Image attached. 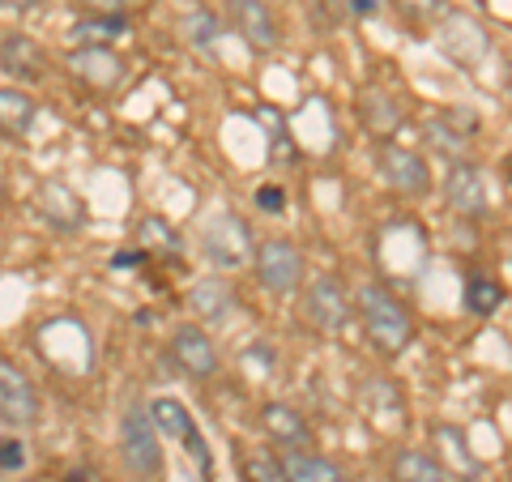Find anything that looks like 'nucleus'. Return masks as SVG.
Here are the masks:
<instances>
[{"mask_svg":"<svg viewBox=\"0 0 512 482\" xmlns=\"http://www.w3.org/2000/svg\"><path fill=\"white\" fill-rule=\"evenodd\" d=\"M355 308H359V320H363V329H367V342H372L380 355L397 359L414 342V320H410V312L402 308V299H393L384 286H372V282L359 286Z\"/></svg>","mask_w":512,"mask_h":482,"instance_id":"obj_1","label":"nucleus"},{"mask_svg":"<svg viewBox=\"0 0 512 482\" xmlns=\"http://www.w3.org/2000/svg\"><path fill=\"white\" fill-rule=\"evenodd\" d=\"M120 457L141 482H154L163 474V431L154 427L146 406H128L120 414Z\"/></svg>","mask_w":512,"mask_h":482,"instance_id":"obj_2","label":"nucleus"},{"mask_svg":"<svg viewBox=\"0 0 512 482\" xmlns=\"http://www.w3.org/2000/svg\"><path fill=\"white\" fill-rule=\"evenodd\" d=\"M146 410H150L154 427L163 431L167 440L180 444L188 461H197V470H201V474H210V470H214V453H210V444H205L201 427H197V419H192V410L184 406V401H175V397H154Z\"/></svg>","mask_w":512,"mask_h":482,"instance_id":"obj_3","label":"nucleus"},{"mask_svg":"<svg viewBox=\"0 0 512 482\" xmlns=\"http://www.w3.org/2000/svg\"><path fill=\"white\" fill-rule=\"evenodd\" d=\"M252 269H256V282L265 286L269 295H295L303 286V273H308V265H303V252L291 244V239H265L261 248H256L252 256Z\"/></svg>","mask_w":512,"mask_h":482,"instance_id":"obj_4","label":"nucleus"},{"mask_svg":"<svg viewBox=\"0 0 512 482\" xmlns=\"http://www.w3.org/2000/svg\"><path fill=\"white\" fill-rule=\"evenodd\" d=\"M201 248H205V261L214 269H244L252 265L256 244H252V231L239 214H218L210 227L201 235Z\"/></svg>","mask_w":512,"mask_h":482,"instance_id":"obj_5","label":"nucleus"},{"mask_svg":"<svg viewBox=\"0 0 512 482\" xmlns=\"http://www.w3.org/2000/svg\"><path fill=\"white\" fill-rule=\"evenodd\" d=\"M350 312H355V303H350V295L342 291L338 278L320 273V278L308 282V295H303V316H308V325L316 333H342Z\"/></svg>","mask_w":512,"mask_h":482,"instance_id":"obj_6","label":"nucleus"},{"mask_svg":"<svg viewBox=\"0 0 512 482\" xmlns=\"http://www.w3.org/2000/svg\"><path fill=\"white\" fill-rule=\"evenodd\" d=\"M376 163H380L384 184H393L397 192H406V197H423V192L431 188L427 158L406 150V146H389V141H384V146L376 150Z\"/></svg>","mask_w":512,"mask_h":482,"instance_id":"obj_7","label":"nucleus"},{"mask_svg":"<svg viewBox=\"0 0 512 482\" xmlns=\"http://www.w3.org/2000/svg\"><path fill=\"white\" fill-rule=\"evenodd\" d=\"M171 359L192 380L218 376V350H214L210 333H205L201 325H180V329L171 333Z\"/></svg>","mask_w":512,"mask_h":482,"instance_id":"obj_8","label":"nucleus"},{"mask_svg":"<svg viewBox=\"0 0 512 482\" xmlns=\"http://www.w3.org/2000/svg\"><path fill=\"white\" fill-rule=\"evenodd\" d=\"M0 73L13 77L18 86H35L47 77V52L30 35H22V30H9L0 39Z\"/></svg>","mask_w":512,"mask_h":482,"instance_id":"obj_9","label":"nucleus"},{"mask_svg":"<svg viewBox=\"0 0 512 482\" xmlns=\"http://www.w3.org/2000/svg\"><path fill=\"white\" fill-rule=\"evenodd\" d=\"M227 18H231V26L239 30V35H244V43L256 47V52H274V47L282 43L278 18L265 0H227Z\"/></svg>","mask_w":512,"mask_h":482,"instance_id":"obj_10","label":"nucleus"},{"mask_svg":"<svg viewBox=\"0 0 512 482\" xmlns=\"http://www.w3.org/2000/svg\"><path fill=\"white\" fill-rule=\"evenodd\" d=\"M444 201L453 205V214L461 218H483L491 205H487V180L474 163H453L444 175Z\"/></svg>","mask_w":512,"mask_h":482,"instance_id":"obj_11","label":"nucleus"},{"mask_svg":"<svg viewBox=\"0 0 512 482\" xmlns=\"http://www.w3.org/2000/svg\"><path fill=\"white\" fill-rule=\"evenodd\" d=\"M69 69L77 82H86L90 90H120L124 82V60L111 47H73L69 52Z\"/></svg>","mask_w":512,"mask_h":482,"instance_id":"obj_12","label":"nucleus"},{"mask_svg":"<svg viewBox=\"0 0 512 482\" xmlns=\"http://www.w3.org/2000/svg\"><path fill=\"white\" fill-rule=\"evenodd\" d=\"M39 393L18 367L0 363V419L13 423V427H30L39 423Z\"/></svg>","mask_w":512,"mask_h":482,"instance_id":"obj_13","label":"nucleus"},{"mask_svg":"<svg viewBox=\"0 0 512 482\" xmlns=\"http://www.w3.org/2000/svg\"><path fill=\"white\" fill-rule=\"evenodd\" d=\"M261 431L274 444L291 448V453H308L312 448V427L303 423V414L295 406H286V401H265L261 406Z\"/></svg>","mask_w":512,"mask_h":482,"instance_id":"obj_14","label":"nucleus"},{"mask_svg":"<svg viewBox=\"0 0 512 482\" xmlns=\"http://www.w3.org/2000/svg\"><path fill=\"white\" fill-rule=\"evenodd\" d=\"M188 308L197 320H205V325H222V320H231V312H235V286L222 278V273H210V278L188 286Z\"/></svg>","mask_w":512,"mask_h":482,"instance_id":"obj_15","label":"nucleus"},{"mask_svg":"<svg viewBox=\"0 0 512 482\" xmlns=\"http://www.w3.org/2000/svg\"><path fill=\"white\" fill-rule=\"evenodd\" d=\"M39 210H43V218L52 222L56 231H77L86 222V205H82V197L64 184V180H47L43 188H39Z\"/></svg>","mask_w":512,"mask_h":482,"instance_id":"obj_16","label":"nucleus"},{"mask_svg":"<svg viewBox=\"0 0 512 482\" xmlns=\"http://www.w3.org/2000/svg\"><path fill=\"white\" fill-rule=\"evenodd\" d=\"M35 111L39 103L22 86H0V137L22 141L30 133V124H35Z\"/></svg>","mask_w":512,"mask_h":482,"instance_id":"obj_17","label":"nucleus"},{"mask_svg":"<svg viewBox=\"0 0 512 482\" xmlns=\"http://www.w3.org/2000/svg\"><path fill=\"white\" fill-rule=\"evenodd\" d=\"M389 482H453L448 465L431 453H419V448H402L389 465Z\"/></svg>","mask_w":512,"mask_h":482,"instance_id":"obj_18","label":"nucleus"},{"mask_svg":"<svg viewBox=\"0 0 512 482\" xmlns=\"http://www.w3.org/2000/svg\"><path fill=\"white\" fill-rule=\"evenodd\" d=\"M124 30H128L124 13H90L86 22L73 26V35H77V47H111Z\"/></svg>","mask_w":512,"mask_h":482,"instance_id":"obj_19","label":"nucleus"},{"mask_svg":"<svg viewBox=\"0 0 512 482\" xmlns=\"http://www.w3.org/2000/svg\"><path fill=\"white\" fill-rule=\"evenodd\" d=\"M286 482H350L342 465H333L316 453H291L286 457Z\"/></svg>","mask_w":512,"mask_h":482,"instance_id":"obj_20","label":"nucleus"},{"mask_svg":"<svg viewBox=\"0 0 512 482\" xmlns=\"http://www.w3.org/2000/svg\"><path fill=\"white\" fill-rule=\"evenodd\" d=\"M239 474L244 482H286V461H278L269 448H256V453H239Z\"/></svg>","mask_w":512,"mask_h":482,"instance_id":"obj_21","label":"nucleus"},{"mask_svg":"<svg viewBox=\"0 0 512 482\" xmlns=\"http://www.w3.org/2000/svg\"><path fill=\"white\" fill-rule=\"evenodd\" d=\"M500 303H504V286L487 278V273H474V278L466 282V308L474 316H491V312H500Z\"/></svg>","mask_w":512,"mask_h":482,"instance_id":"obj_22","label":"nucleus"},{"mask_svg":"<svg viewBox=\"0 0 512 482\" xmlns=\"http://www.w3.org/2000/svg\"><path fill=\"white\" fill-rule=\"evenodd\" d=\"M436 440H440V453L453 461V470H461L466 478L478 474V461H474V453L466 448V436H461L457 427H440V431H436Z\"/></svg>","mask_w":512,"mask_h":482,"instance_id":"obj_23","label":"nucleus"},{"mask_svg":"<svg viewBox=\"0 0 512 482\" xmlns=\"http://www.w3.org/2000/svg\"><path fill=\"white\" fill-rule=\"evenodd\" d=\"M218 35H222V22L214 18L210 9H192L188 18H184V39H188L192 47H210Z\"/></svg>","mask_w":512,"mask_h":482,"instance_id":"obj_24","label":"nucleus"},{"mask_svg":"<svg viewBox=\"0 0 512 482\" xmlns=\"http://www.w3.org/2000/svg\"><path fill=\"white\" fill-rule=\"evenodd\" d=\"M137 239H141L146 248H163V252H175V248H180V239H175V231L167 227L163 218H146V222H141Z\"/></svg>","mask_w":512,"mask_h":482,"instance_id":"obj_25","label":"nucleus"},{"mask_svg":"<svg viewBox=\"0 0 512 482\" xmlns=\"http://www.w3.org/2000/svg\"><path fill=\"white\" fill-rule=\"evenodd\" d=\"M26 465V444L22 440H0V470L18 474Z\"/></svg>","mask_w":512,"mask_h":482,"instance_id":"obj_26","label":"nucleus"},{"mask_svg":"<svg viewBox=\"0 0 512 482\" xmlns=\"http://www.w3.org/2000/svg\"><path fill=\"white\" fill-rule=\"evenodd\" d=\"M282 201H286V192H282V188H274V184L256 192V205H261L265 214H278V210H282Z\"/></svg>","mask_w":512,"mask_h":482,"instance_id":"obj_27","label":"nucleus"},{"mask_svg":"<svg viewBox=\"0 0 512 482\" xmlns=\"http://www.w3.org/2000/svg\"><path fill=\"white\" fill-rule=\"evenodd\" d=\"M82 5L90 9V13H124L133 0H82Z\"/></svg>","mask_w":512,"mask_h":482,"instance_id":"obj_28","label":"nucleus"},{"mask_svg":"<svg viewBox=\"0 0 512 482\" xmlns=\"http://www.w3.org/2000/svg\"><path fill=\"white\" fill-rule=\"evenodd\" d=\"M397 5H402L406 13H427L431 5H436V0H397Z\"/></svg>","mask_w":512,"mask_h":482,"instance_id":"obj_29","label":"nucleus"},{"mask_svg":"<svg viewBox=\"0 0 512 482\" xmlns=\"http://www.w3.org/2000/svg\"><path fill=\"white\" fill-rule=\"evenodd\" d=\"M137 261H141L137 252H120V256H111V265H116V269H124V265H137Z\"/></svg>","mask_w":512,"mask_h":482,"instance_id":"obj_30","label":"nucleus"},{"mask_svg":"<svg viewBox=\"0 0 512 482\" xmlns=\"http://www.w3.org/2000/svg\"><path fill=\"white\" fill-rule=\"evenodd\" d=\"M35 5H39V0H0V9H18V13L22 9H35Z\"/></svg>","mask_w":512,"mask_h":482,"instance_id":"obj_31","label":"nucleus"},{"mask_svg":"<svg viewBox=\"0 0 512 482\" xmlns=\"http://www.w3.org/2000/svg\"><path fill=\"white\" fill-rule=\"evenodd\" d=\"M350 9H355V13H372L376 0H350Z\"/></svg>","mask_w":512,"mask_h":482,"instance_id":"obj_32","label":"nucleus"},{"mask_svg":"<svg viewBox=\"0 0 512 482\" xmlns=\"http://www.w3.org/2000/svg\"><path fill=\"white\" fill-rule=\"evenodd\" d=\"M508 86H512V73H508Z\"/></svg>","mask_w":512,"mask_h":482,"instance_id":"obj_33","label":"nucleus"},{"mask_svg":"<svg viewBox=\"0 0 512 482\" xmlns=\"http://www.w3.org/2000/svg\"><path fill=\"white\" fill-rule=\"evenodd\" d=\"M508 482H512V478H508Z\"/></svg>","mask_w":512,"mask_h":482,"instance_id":"obj_34","label":"nucleus"}]
</instances>
